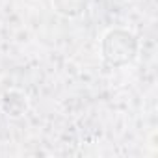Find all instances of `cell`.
Wrapping results in <instances>:
<instances>
[{"instance_id":"3957f363","label":"cell","mask_w":158,"mask_h":158,"mask_svg":"<svg viewBox=\"0 0 158 158\" xmlns=\"http://www.w3.org/2000/svg\"><path fill=\"white\" fill-rule=\"evenodd\" d=\"M91 6V0H52V8L65 19L82 17Z\"/></svg>"},{"instance_id":"6da1fadb","label":"cell","mask_w":158,"mask_h":158,"mask_svg":"<svg viewBox=\"0 0 158 158\" xmlns=\"http://www.w3.org/2000/svg\"><path fill=\"white\" fill-rule=\"evenodd\" d=\"M138 52L139 41L136 34L130 32L128 28H110L101 39V56L108 67H127L138 58Z\"/></svg>"},{"instance_id":"7a4b0ae2","label":"cell","mask_w":158,"mask_h":158,"mask_svg":"<svg viewBox=\"0 0 158 158\" xmlns=\"http://www.w3.org/2000/svg\"><path fill=\"white\" fill-rule=\"evenodd\" d=\"M0 106H2V112L10 117H21L28 112V97L19 91V89H10L2 95V101H0Z\"/></svg>"}]
</instances>
